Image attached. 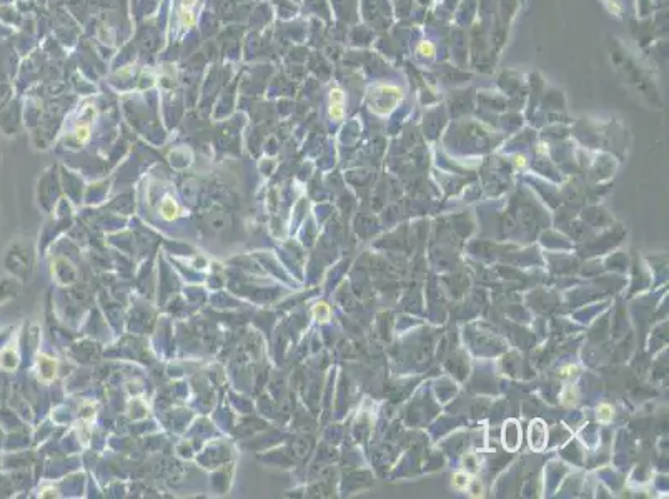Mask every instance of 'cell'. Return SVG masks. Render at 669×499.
<instances>
[{
    "mask_svg": "<svg viewBox=\"0 0 669 499\" xmlns=\"http://www.w3.org/2000/svg\"><path fill=\"white\" fill-rule=\"evenodd\" d=\"M521 443V431L514 421H508L503 428V446L510 451H514Z\"/></svg>",
    "mask_w": 669,
    "mask_h": 499,
    "instance_id": "1",
    "label": "cell"
},
{
    "mask_svg": "<svg viewBox=\"0 0 669 499\" xmlns=\"http://www.w3.org/2000/svg\"><path fill=\"white\" fill-rule=\"evenodd\" d=\"M546 437H548V433H546V428L543 426V423L538 419V421H533L530 426V444L531 448L535 449H543L546 444Z\"/></svg>",
    "mask_w": 669,
    "mask_h": 499,
    "instance_id": "2",
    "label": "cell"
},
{
    "mask_svg": "<svg viewBox=\"0 0 669 499\" xmlns=\"http://www.w3.org/2000/svg\"><path fill=\"white\" fill-rule=\"evenodd\" d=\"M330 115L335 120H340L343 117V94L342 90L335 89L331 90V107H330Z\"/></svg>",
    "mask_w": 669,
    "mask_h": 499,
    "instance_id": "3",
    "label": "cell"
},
{
    "mask_svg": "<svg viewBox=\"0 0 669 499\" xmlns=\"http://www.w3.org/2000/svg\"><path fill=\"white\" fill-rule=\"evenodd\" d=\"M178 19H180V25L182 27H185V29H190V27H193V25L196 24V17L193 14V10H191L190 7H180V12H178Z\"/></svg>",
    "mask_w": 669,
    "mask_h": 499,
    "instance_id": "4",
    "label": "cell"
},
{
    "mask_svg": "<svg viewBox=\"0 0 669 499\" xmlns=\"http://www.w3.org/2000/svg\"><path fill=\"white\" fill-rule=\"evenodd\" d=\"M598 419L603 423H609L613 419V408L609 405H600L598 406Z\"/></svg>",
    "mask_w": 669,
    "mask_h": 499,
    "instance_id": "5",
    "label": "cell"
},
{
    "mask_svg": "<svg viewBox=\"0 0 669 499\" xmlns=\"http://www.w3.org/2000/svg\"><path fill=\"white\" fill-rule=\"evenodd\" d=\"M161 213H163V217L167 218V220H172L175 217V213H177V205H175L170 198H167L163 201V205H161Z\"/></svg>",
    "mask_w": 669,
    "mask_h": 499,
    "instance_id": "6",
    "label": "cell"
},
{
    "mask_svg": "<svg viewBox=\"0 0 669 499\" xmlns=\"http://www.w3.org/2000/svg\"><path fill=\"white\" fill-rule=\"evenodd\" d=\"M75 133H77L78 142L84 143V142H87V140H89V137H90V126H89V125H80V126L77 128V132H75Z\"/></svg>",
    "mask_w": 669,
    "mask_h": 499,
    "instance_id": "7",
    "label": "cell"
},
{
    "mask_svg": "<svg viewBox=\"0 0 669 499\" xmlns=\"http://www.w3.org/2000/svg\"><path fill=\"white\" fill-rule=\"evenodd\" d=\"M468 484H470V478H468L466 474H463V472H458V474L454 476V486H456V488L465 489Z\"/></svg>",
    "mask_w": 669,
    "mask_h": 499,
    "instance_id": "8",
    "label": "cell"
},
{
    "mask_svg": "<svg viewBox=\"0 0 669 499\" xmlns=\"http://www.w3.org/2000/svg\"><path fill=\"white\" fill-rule=\"evenodd\" d=\"M419 50H421V52H428V55H431V54H433L431 43H421V45H419Z\"/></svg>",
    "mask_w": 669,
    "mask_h": 499,
    "instance_id": "9",
    "label": "cell"
},
{
    "mask_svg": "<svg viewBox=\"0 0 669 499\" xmlns=\"http://www.w3.org/2000/svg\"><path fill=\"white\" fill-rule=\"evenodd\" d=\"M195 3H196V0H182V5H183V7L193 8V7H195Z\"/></svg>",
    "mask_w": 669,
    "mask_h": 499,
    "instance_id": "10",
    "label": "cell"
}]
</instances>
